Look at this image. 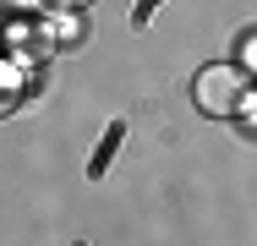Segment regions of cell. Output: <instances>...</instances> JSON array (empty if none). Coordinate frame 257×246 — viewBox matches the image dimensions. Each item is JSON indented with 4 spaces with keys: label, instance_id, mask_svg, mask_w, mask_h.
<instances>
[{
    "label": "cell",
    "instance_id": "cell-1",
    "mask_svg": "<svg viewBox=\"0 0 257 246\" xmlns=\"http://www.w3.org/2000/svg\"><path fill=\"white\" fill-rule=\"evenodd\" d=\"M192 98L208 120H235L252 104V77H246V66H203L192 82Z\"/></svg>",
    "mask_w": 257,
    "mask_h": 246
},
{
    "label": "cell",
    "instance_id": "cell-2",
    "mask_svg": "<svg viewBox=\"0 0 257 246\" xmlns=\"http://www.w3.org/2000/svg\"><path fill=\"white\" fill-rule=\"evenodd\" d=\"M120 137H126V120H109V132H104L99 153H93V164H88V175H93V181H99L104 170H109V159H115V148H120Z\"/></svg>",
    "mask_w": 257,
    "mask_h": 246
},
{
    "label": "cell",
    "instance_id": "cell-3",
    "mask_svg": "<svg viewBox=\"0 0 257 246\" xmlns=\"http://www.w3.org/2000/svg\"><path fill=\"white\" fill-rule=\"evenodd\" d=\"M241 60L257 71V33H246V39H241Z\"/></svg>",
    "mask_w": 257,
    "mask_h": 246
},
{
    "label": "cell",
    "instance_id": "cell-4",
    "mask_svg": "<svg viewBox=\"0 0 257 246\" xmlns=\"http://www.w3.org/2000/svg\"><path fill=\"white\" fill-rule=\"evenodd\" d=\"M159 0H143V6H137V22H148V11H154Z\"/></svg>",
    "mask_w": 257,
    "mask_h": 246
},
{
    "label": "cell",
    "instance_id": "cell-5",
    "mask_svg": "<svg viewBox=\"0 0 257 246\" xmlns=\"http://www.w3.org/2000/svg\"><path fill=\"white\" fill-rule=\"evenodd\" d=\"M66 6H88V0H66Z\"/></svg>",
    "mask_w": 257,
    "mask_h": 246
}]
</instances>
